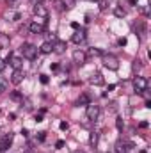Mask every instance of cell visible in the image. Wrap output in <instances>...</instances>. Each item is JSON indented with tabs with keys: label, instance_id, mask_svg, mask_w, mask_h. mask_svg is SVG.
<instances>
[{
	"label": "cell",
	"instance_id": "cell-1",
	"mask_svg": "<svg viewBox=\"0 0 151 153\" xmlns=\"http://www.w3.org/2000/svg\"><path fill=\"white\" fill-rule=\"evenodd\" d=\"M39 48L38 46H34V45H30V43H25L23 46H21V53H23V57L25 59H36V55H38Z\"/></svg>",
	"mask_w": 151,
	"mask_h": 153
},
{
	"label": "cell",
	"instance_id": "cell-2",
	"mask_svg": "<svg viewBox=\"0 0 151 153\" xmlns=\"http://www.w3.org/2000/svg\"><path fill=\"white\" fill-rule=\"evenodd\" d=\"M133 87H135V91L137 93H144L146 89H148V80L144 78V76H135L133 78Z\"/></svg>",
	"mask_w": 151,
	"mask_h": 153
},
{
	"label": "cell",
	"instance_id": "cell-3",
	"mask_svg": "<svg viewBox=\"0 0 151 153\" xmlns=\"http://www.w3.org/2000/svg\"><path fill=\"white\" fill-rule=\"evenodd\" d=\"M98 116H100V105L89 103V105H87V119L94 121V119H98Z\"/></svg>",
	"mask_w": 151,
	"mask_h": 153
},
{
	"label": "cell",
	"instance_id": "cell-4",
	"mask_svg": "<svg viewBox=\"0 0 151 153\" xmlns=\"http://www.w3.org/2000/svg\"><path fill=\"white\" fill-rule=\"evenodd\" d=\"M103 64H105V68H109V70H117V68H119V61H117L114 55H103Z\"/></svg>",
	"mask_w": 151,
	"mask_h": 153
},
{
	"label": "cell",
	"instance_id": "cell-5",
	"mask_svg": "<svg viewBox=\"0 0 151 153\" xmlns=\"http://www.w3.org/2000/svg\"><path fill=\"white\" fill-rule=\"evenodd\" d=\"M34 14H36L38 18H41V22H44V20L48 18V11H46V7H44L41 2H38V4L34 5Z\"/></svg>",
	"mask_w": 151,
	"mask_h": 153
},
{
	"label": "cell",
	"instance_id": "cell-6",
	"mask_svg": "<svg viewBox=\"0 0 151 153\" xmlns=\"http://www.w3.org/2000/svg\"><path fill=\"white\" fill-rule=\"evenodd\" d=\"M29 30H30L32 34H43V32H44V23H39V22H32V23L29 25Z\"/></svg>",
	"mask_w": 151,
	"mask_h": 153
},
{
	"label": "cell",
	"instance_id": "cell-7",
	"mask_svg": "<svg viewBox=\"0 0 151 153\" xmlns=\"http://www.w3.org/2000/svg\"><path fill=\"white\" fill-rule=\"evenodd\" d=\"M11 143H13V135H11V134H7L5 137H2V141H0V152L7 150V148L11 146Z\"/></svg>",
	"mask_w": 151,
	"mask_h": 153
},
{
	"label": "cell",
	"instance_id": "cell-8",
	"mask_svg": "<svg viewBox=\"0 0 151 153\" xmlns=\"http://www.w3.org/2000/svg\"><path fill=\"white\" fill-rule=\"evenodd\" d=\"M71 41H73L75 45H80V43H84V41H85V32H84V30H76L75 34L71 36Z\"/></svg>",
	"mask_w": 151,
	"mask_h": 153
},
{
	"label": "cell",
	"instance_id": "cell-9",
	"mask_svg": "<svg viewBox=\"0 0 151 153\" xmlns=\"http://www.w3.org/2000/svg\"><path fill=\"white\" fill-rule=\"evenodd\" d=\"M89 82H91L93 85H101V84H103V75L96 71V73H93V75H91V78H89Z\"/></svg>",
	"mask_w": 151,
	"mask_h": 153
},
{
	"label": "cell",
	"instance_id": "cell-10",
	"mask_svg": "<svg viewBox=\"0 0 151 153\" xmlns=\"http://www.w3.org/2000/svg\"><path fill=\"white\" fill-rule=\"evenodd\" d=\"M23 76H25V75H23V71H21V70H16V71L13 73V76H11V82L18 85V84H21V80H23Z\"/></svg>",
	"mask_w": 151,
	"mask_h": 153
},
{
	"label": "cell",
	"instance_id": "cell-11",
	"mask_svg": "<svg viewBox=\"0 0 151 153\" xmlns=\"http://www.w3.org/2000/svg\"><path fill=\"white\" fill-rule=\"evenodd\" d=\"M9 64L14 68V70H20L21 68V64H23V61L20 59V57H16V55H13V57H9Z\"/></svg>",
	"mask_w": 151,
	"mask_h": 153
},
{
	"label": "cell",
	"instance_id": "cell-12",
	"mask_svg": "<svg viewBox=\"0 0 151 153\" xmlns=\"http://www.w3.org/2000/svg\"><path fill=\"white\" fill-rule=\"evenodd\" d=\"M73 59H75L76 64H80V66H82V64L85 62V53H84V52H80V50H76L75 53H73Z\"/></svg>",
	"mask_w": 151,
	"mask_h": 153
},
{
	"label": "cell",
	"instance_id": "cell-13",
	"mask_svg": "<svg viewBox=\"0 0 151 153\" xmlns=\"http://www.w3.org/2000/svg\"><path fill=\"white\" fill-rule=\"evenodd\" d=\"M43 53H52L53 52V43H50V41H44L43 45H41V48H39Z\"/></svg>",
	"mask_w": 151,
	"mask_h": 153
},
{
	"label": "cell",
	"instance_id": "cell-14",
	"mask_svg": "<svg viewBox=\"0 0 151 153\" xmlns=\"http://www.w3.org/2000/svg\"><path fill=\"white\" fill-rule=\"evenodd\" d=\"M64 50H66V43H64V41H55V45H53V52H57V53H64Z\"/></svg>",
	"mask_w": 151,
	"mask_h": 153
},
{
	"label": "cell",
	"instance_id": "cell-15",
	"mask_svg": "<svg viewBox=\"0 0 151 153\" xmlns=\"http://www.w3.org/2000/svg\"><path fill=\"white\" fill-rule=\"evenodd\" d=\"M91 102H89V96L87 94H82L80 98H78V105H89Z\"/></svg>",
	"mask_w": 151,
	"mask_h": 153
},
{
	"label": "cell",
	"instance_id": "cell-16",
	"mask_svg": "<svg viewBox=\"0 0 151 153\" xmlns=\"http://www.w3.org/2000/svg\"><path fill=\"white\" fill-rule=\"evenodd\" d=\"M89 53H91V55H101V57L105 55V53H103V50H100V48H91V50H89Z\"/></svg>",
	"mask_w": 151,
	"mask_h": 153
},
{
	"label": "cell",
	"instance_id": "cell-17",
	"mask_svg": "<svg viewBox=\"0 0 151 153\" xmlns=\"http://www.w3.org/2000/svg\"><path fill=\"white\" fill-rule=\"evenodd\" d=\"M98 4H100V11H105L109 7V2L107 0H98Z\"/></svg>",
	"mask_w": 151,
	"mask_h": 153
},
{
	"label": "cell",
	"instance_id": "cell-18",
	"mask_svg": "<svg viewBox=\"0 0 151 153\" xmlns=\"http://www.w3.org/2000/svg\"><path fill=\"white\" fill-rule=\"evenodd\" d=\"M114 14H115L117 18H123V16H124V11H123L121 7H115V9H114Z\"/></svg>",
	"mask_w": 151,
	"mask_h": 153
},
{
	"label": "cell",
	"instance_id": "cell-19",
	"mask_svg": "<svg viewBox=\"0 0 151 153\" xmlns=\"http://www.w3.org/2000/svg\"><path fill=\"white\" fill-rule=\"evenodd\" d=\"M55 5H57L59 11H64V9H66V5L62 4V0H55Z\"/></svg>",
	"mask_w": 151,
	"mask_h": 153
},
{
	"label": "cell",
	"instance_id": "cell-20",
	"mask_svg": "<svg viewBox=\"0 0 151 153\" xmlns=\"http://www.w3.org/2000/svg\"><path fill=\"white\" fill-rule=\"evenodd\" d=\"M62 4L70 9V7H73V5H75V0H62Z\"/></svg>",
	"mask_w": 151,
	"mask_h": 153
},
{
	"label": "cell",
	"instance_id": "cell-21",
	"mask_svg": "<svg viewBox=\"0 0 151 153\" xmlns=\"http://www.w3.org/2000/svg\"><path fill=\"white\" fill-rule=\"evenodd\" d=\"M5 2H7V5H18L21 0H5Z\"/></svg>",
	"mask_w": 151,
	"mask_h": 153
},
{
	"label": "cell",
	"instance_id": "cell-22",
	"mask_svg": "<svg viewBox=\"0 0 151 153\" xmlns=\"http://www.w3.org/2000/svg\"><path fill=\"white\" fill-rule=\"evenodd\" d=\"M139 62H141V61H135V62H133V71H139V70H141V64H139Z\"/></svg>",
	"mask_w": 151,
	"mask_h": 153
},
{
	"label": "cell",
	"instance_id": "cell-23",
	"mask_svg": "<svg viewBox=\"0 0 151 153\" xmlns=\"http://www.w3.org/2000/svg\"><path fill=\"white\" fill-rule=\"evenodd\" d=\"M39 80H41V84H48V76L46 75H41L39 76Z\"/></svg>",
	"mask_w": 151,
	"mask_h": 153
},
{
	"label": "cell",
	"instance_id": "cell-24",
	"mask_svg": "<svg viewBox=\"0 0 151 153\" xmlns=\"http://www.w3.org/2000/svg\"><path fill=\"white\" fill-rule=\"evenodd\" d=\"M96 141H98V135L93 134V135H91V144H96Z\"/></svg>",
	"mask_w": 151,
	"mask_h": 153
},
{
	"label": "cell",
	"instance_id": "cell-25",
	"mask_svg": "<svg viewBox=\"0 0 151 153\" xmlns=\"http://www.w3.org/2000/svg\"><path fill=\"white\" fill-rule=\"evenodd\" d=\"M4 70H5V61L0 59V71H4Z\"/></svg>",
	"mask_w": 151,
	"mask_h": 153
},
{
	"label": "cell",
	"instance_id": "cell-26",
	"mask_svg": "<svg viewBox=\"0 0 151 153\" xmlns=\"http://www.w3.org/2000/svg\"><path fill=\"white\" fill-rule=\"evenodd\" d=\"M141 11H142V14H144V16H148V14H150V11H148V7H141Z\"/></svg>",
	"mask_w": 151,
	"mask_h": 153
},
{
	"label": "cell",
	"instance_id": "cell-27",
	"mask_svg": "<svg viewBox=\"0 0 151 153\" xmlns=\"http://www.w3.org/2000/svg\"><path fill=\"white\" fill-rule=\"evenodd\" d=\"M61 130H68V123H66V121L61 123Z\"/></svg>",
	"mask_w": 151,
	"mask_h": 153
},
{
	"label": "cell",
	"instance_id": "cell-28",
	"mask_svg": "<svg viewBox=\"0 0 151 153\" xmlns=\"http://www.w3.org/2000/svg\"><path fill=\"white\" fill-rule=\"evenodd\" d=\"M38 139H39V141H44V132H39Z\"/></svg>",
	"mask_w": 151,
	"mask_h": 153
},
{
	"label": "cell",
	"instance_id": "cell-29",
	"mask_svg": "<svg viewBox=\"0 0 151 153\" xmlns=\"http://www.w3.org/2000/svg\"><path fill=\"white\" fill-rule=\"evenodd\" d=\"M119 45H121V46H124V45H126V39L121 38V39H119Z\"/></svg>",
	"mask_w": 151,
	"mask_h": 153
},
{
	"label": "cell",
	"instance_id": "cell-30",
	"mask_svg": "<svg viewBox=\"0 0 151 153\" xmlns=\"http://www.w3.org/2000/svg\"><path fill=\"white\" fill-rule=\"evenodd\" d=\"M117 128H119V130L123 128V121H121V119H117Z\"/></svg>",
	"mask_w": 151,
	"mask_h": 153
},
{
	"label": "cell",
	"instance_id": "cell-31",
	"mask_svg": "<svg viewBox=\"0 0 151 153\" xmlns=\"http://www.w3.org/2000/svg\"><path fill=\"white\" fill-rule=\"evenodd\" d=\"M128 2H130L132 5H135V4H137V0H128Z\"/></svg>",
	"mask_w": 151,
	"mask_h": 153
},
{
	"label": "cell",
	"instance_id": "cell-32",
	"mask_svg": "<svg viewBox=\"0 0 151 153\" xmlns=\"http://www.w3.org/2000/svg\"><path fill=\"white\" fill-rule=\"evenodd\" d=\"M76 153H85V152H76Z\"/></svg>",
	"mask_w": 151,
	"mask_h": 153
},
{
	"label": "cell",
	"instance_id": "cell-33",
	"mask_svg": "<svg viewBox=\"0 0 151 153\" xmlns=\"http://www.w3.org/2000/svg\"><path fill=\"white\" fill-rule=\"evenodd\" d=\"M91 2H98V0H91Z\"/></svg>",
	"mask_w": 151,
	"mask_h": 153
},
{
	"label": "cell",
	"instance_id": "cell-34",
	"mask_svg": "<svg viewBox=\"0 0 151 153\" xmlns=\"http://www.w3.org/2000/svg\"><path fill=\"white\" fill-rule=\"evenodd\" d=\"M0 153H2V152H0Z\"/></svg>",
	"mask_w": 151,
	"mask_h": 153
}]
</instances>
